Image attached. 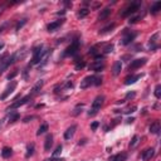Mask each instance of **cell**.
I'll list each match as a JSON object with an SVG mask.
<instances>
[{"mask_svg": "<svg viewBox=\"0 0 161 161\" xmlns=\"http://www.w3.org/2000/svg\"><path fill=\"white\" fill-rule=\"evenodd\" d=\"M141 6V1H135V3H131L130 5L127 6V8L125 9L124 11L121 13L122 17H128V15L134 14V13H136L138 10V8Z\"/></svg>", "mask_w": 161, "mask_h": 161, "instance_id": "cell-1", "label": "cell"}, {"mask_svg": "<svg viewBox=\"0 0 161 161\" xmlns=\"http://www.w3.org/2000/svg\"><path fill=\"white\" fill-rule=\"evenodd\" d=\"M136 38V33H134V31H127L125 30L124 33V37L121 38V44L122 45H127V44H130L132 40Z\"/></svg>", "mask_w": 161, "mask_h": 161, "instance_id": "cell-2", "label": "cell"}, {"mask_svg": "<svg viewBox=\"0 0 161 161\" xmlns=\"http://www.w3.org/2000/svg\"><path fill=\"white\" fill-rule=\"evenodd\" d=\"M146 62H147V58H138V59H135V61H132L131 64L128 65V71H134V69L141 68L144 64H146Z\"/></svg>", "mask_w": 161, "mask_h": 161, "instance_id": "cell-3", "label": "cell"}, {"mask_svg": "<svg viewBox=\"0 0 161 161\" xmlns=\"http://www.w3.org/2000/svg\"><path fill=\"white\" fill-rule=\"evenodd\" d=\"M78 48H79V40H78V39H75L74 42L72 43V44L68 47L67 49H65L64 54H65V55H74L75 53H77Z\"/></svg>", "mask_w": 161, "mask_h": 161, "instance_id": "cell-4", "label": "cell"}, {"mask_svg": "<svg viewBox=\"0 0 161 161\" xmlns=\"http://www.w3.org/2000/svg\"><path fill=\"white\" fill-rule=\"evenodd\" d=\"M15 87H17V82H15V81H13L11 83H10L8 87L5 88V91H4V92L1 93V96H0V100H1V101H4V100L6 98V97H9V96H10V94L13 93V91L15 90Z\"/></svg>", "mask_w": 161, "mask_h": 161, "instance_id": "cell-5", "label": "cell"}, {"mask_svg": "<svg viewBox=\"0 0 161 161\" xmlns=\"http://www.w3.org/2000/svg\"><path fill=\"white\" fill-rule=\"evenodd\" d=\"M10 64H11V63H10V55H9V54H5L1 59H0V74L4 73V71H5V69L8 68Z\"/></svg>", "mask_w": 161, "mask_h": 161, "instance_id": "cell-6", "label": "cell"}, {"mask_svg": "<svg viewBox=\"0 0 161 161\" xmlns=\"http://www.w3.org/2000/svg\"><path fill=\"white\" fill-rule=\"evenodd\" d=\"M30 98H31V94H28V96H25V97H23V98H20V101H17V102H14L10 107H9L8 110L18 108V107H20V106L25 105V103H28V102H29V100H30Z\"/></svg>", "mask_w": 161, "mask_h": 161, "instance_id": "cell-7", "label": "cell"}, {"mask_svg": "<svg viewBox=\"0 0 161 161\" xmlns=\"http://www.w3.org/2000/svg\"><path fill=\"white\" fill-rule=\"evenodd\" d=\"M93 79H94V75H87V77H84L83 81H81V88L82 90H86V88L91 87L93 84Z\"/></svg>", "mask_w": 161, "mask_h": 161, "instance_id": "cell-8", "label": "cell"}, {"mask_svg": "<svg viewBox=\"0 0 161 161\" xmlns=\"http://www.w3.org/2000/svg\"><path fill=\"white\" fill-rule=\"evenodd\" d=\"M103 101H105V97L103 96L96 97V100H94L93 103H92V110L93 111L98 112V110H101V107H102V105H103Z\"/></svg>", "mask_w": 161, "mask_h": 161, "instance_id": "cell-9", "label": "cell"}, {"mask_svg": "<svg viewBox=\"0 0 161 161\" xmlns=\"http://www.w3.org/2000/svg\"><path fill=\"white\" fill-rule=\"evenodd\" d=\"M64 23V20L63 19H61V20H57V21H53V23L48 24V27H47V29H48V31H57L61 28V25Z\"/></svg>", "mask_w": 161, "mask_h": 161, "instance_id": "cell-10", "label": "cell"}, {"mask_svg": "<svg viewBox=\"0 0 161 161\" xmlns=\"http://www.w3.org/2000/svg\"><path fill=\"white\" fill-rule=\"evenodd\" d=\"M105 68V64H103L102 61H94V63L90 65V69L91 71H94V72H101L102 69Z\"/></svg>", "mask_w": 161, "mask_h": 161, "instance_id": "cell-11", "label": "cell"}, {"mask_svg": "<svg viewBox=\"0 0 161 161\" xmlns=\"http://www.w3.org/2000/svg\"><path fill=\"white\" fill-rule=\"evenodd\" d=\"M75 130H77V126H75V125H72L71 127H68L67 131L64 132V138H65V140H71V138L74 136Z\"/></svg>", "mask_w": 161, "mask_h": 161, "instance_id": "cell-12", "label": "cell"}, {"mask_svg": "<svg viewBox=\"0 0 161 161\" xmlns=\"http://www.w3.org/2000/svg\"><path fill=\"white\" fill-rule=\"evenodd\" d=\"M154 155H155V150H154V149H147V150H145L142 152L141 157H142L144 161H149V160L152 159Z\"/></svg>", "mask_w": 161, "mask_h": 161, "instance_id": "cell-13", "label": "cell"}, {"mask_svg": "<svg viewBox=\"0 0 161 161\" xmlns=\"http://www.w3.org/2000/svg\"><path fill=\"white\" fill-rule=\"evenodd\" d=\"M53 146V135H47L45 137V141H44V150L45 151H49Z\"/></svg>", "mask_w": 161, "mask_h": 161, "instance_id": "cell-14", "label": "cell"}, {"mask_svg": "<svg viewBox=\"0 0 161 161\" xmlns=\"http://www.w3.org/2000/svg\"><path fill=\"white\" fill-rule=\"evenodd\" d=\"M142 77V74H134V75H128L127 78L125 79V84H132V83H135L136 81H138L140 78Z\"/></svg>", "mask_w": 161, "mask_h": 161, "instance_id": "cell-15", "label": "cell"}, {"mask_svg": "<svg viewBox=\"0 0 161 161\" xmlns=\"http://www.w3.org/2000/svg\"><path fill=\"white\" fill-rule=\"evenodd\" d=\"M127 159V154L122 152V154H118V155H113L108 159V161H126Z\"/></svg>", "mask_w": 161, "mask_h": 161, "instance_id": "cell-16", "label": "cell"}, {"mask_svg": "<svg viewBox=\"0 0 161 161\" xmlns=\"http://www.w3.org/2000/svg\"><path fill=\"white\" fill-rule=\"evenodd\" d=\"M121 71H122V63L117 61L113 64V68H112V74L113 75H118L120 73H121Z\"/></svg>", "mask_w": 161, "mask_h": 161, "instance_id": "cell-17", "label": "cell"}, {"mask_svg": "<svg viewBox=\"0 0 161 161\" xmlns=\"http://www.w3.org/2000/svg\"><path fill=\"white\" fill-rule=\"evenodd\" d=\"M43 84H44V81H42V79H40V81H38L37 82V83L35 84H34V87L33 88H31V96H33V94H37L38 92H39V91L40 90H42V87H43Z\"/></svg>", "mask_w": 161, "mask_h": 161, "instance_id": "cell-18", "label": "cell"}, {"mask_svg": "<svg viewBox=\"0 0 161 161\" xmlns=\"http://www.w3.org/2000/svg\"><path fill=\"white\" fill-rule=\"evenodd\" d=\"M112 13V10L110 8H106V9H103V10H101L100 13V15H98V19L100 20H105V19L108 18V15Z\"/></svg>", "mask_w": 161, "mask_h": 161, "instance_id": "cell-19", "label": "cell"}, {"mask_svg": "<svg viewBox=\"0 0 161 161\" xmlns=\"http://www.w3.org/2000/svg\"><path fill=\"white\" fill-rule=\"evenodd\" d=\"M160 128H161L160 122L159 121H155L154 124H151V126H150V132H151V134H159Z\"/></svg>", "mask_w": 161, "mask_h": 161, "instance_id": "cell-20", "label": "cell"}, {"mask_svg": "<svg viewBox=\"0 0 161 161\" xmlns=\"http://www.w3.org/2000/svg\"><path fill=\"white\" fill-rule=\"evenodd\" d=\"M159 38V33H156L155 35H154L152 38H150V49L154 50L157 48V44H156V39Z\"/></svg>", "mask_w": 161, "mask_h": 161, "instance_id": "cell-21", "label": "cell"}, {"mask_svg": "<svg viewBox=\"0 0 161 161\" xmlns=\"http://www.w3.org/2000/svg\"><path fill=\"white\" fill-rule=\"evenodd\" d=\"M11 154H13V150L10 147H4V149L1 150V156L4 157V159H9V157L11 156Z\"/></svg>", "mask_w": 161, "mask_h": 161, "instance_id": "cell-22", "label": "cell"}, {"mask_svg": "<svg viewBox=\"0 0 161 161\" xmlns=\"http://www.w3.org/2000/svg\"><path fill=\"white\" fill-rule=\"evenodd\" d=\"M161 10V1H156L155 4H154L152 6H151V14H157Z\"/></svg>", "mask_w": 161, "mask_h": 161, "instance_id": "cell-23", "label": "cell"}, {"mask_svg": "<svg viewBox=\"0 0 161 161\" xmlns=\"http://www.w3.org/2000/svg\"><path fill=\"white\" fill-rule=\"evenodd\" d=\"M20 118V115H19L18 112H11L10 115H9V124H13V122H15V121H18V120Z\"/></svg>", "mask_w": 161, "mask_h": 161, "instance_id": "cell-24", "label": "cell"}, {"mask_svg": "<svg viewBox=\"0 0 161 161\" xmlns=\"http://www.w3.org/2000/svg\"><path fill=\"white\" fill-rule=\"evenodd\" d=\"M47 131H48V124H43V125L40 126L39 128H38V131H37V135H38V136H40V135L45 134Z\"/></svg>", "mask_w": 161, "mask_h": 161, "instance_id": "cell-25", "label": "cell"}, {"mask_svg": "<svg viewBox=\"0 0 161 161\" xmlns=\"http://www.w3.org/2000/svg\"><path fill=\"white\" fill-rule=\"evenodd\" d=\"M33 154H34V144H30L29 146L27 147V154H25V157H27V159H29L30 156H33Z\"/></svg>", "mask_w": 161, "mask_h": 161, "instance_id": "cell-26", "label": "cell"}, {"mask_svg": "<svg viewBox=\"0 0 161 161\" xmlns=\"http://www.w3.org/2000/svg\"><path fill=\"white\" fill-rule=\"evenodd\" d=\"M138 141H140V137H138L137 135L132 137V140H131V142H130V149H134V147L138 144Z\"/></svg>", "mask_w": 161, "mask_h": 161, "instance_id": "cell-27", "label": "cell"}, {"mask_svg": "<svg viewBox=\"0 0 161 161\" xmlns=\"http://www.w3.org/2000/svg\"><path fill=\"white\" fill-rule=\"evenodd\" d=\"M142 17H144L142 14H138V15H136V17H132V18H130L128 23H130V24H132V23H137L138 20H141V19H142Z\"/></svg>", "mask_w": 161, "mask_h": 161, "instance_id": "cell-28", "label": "cell"}, {"mask_svg": "<svg viewBox=\"0 0 161 161\" xmlns=\"http://www.w3.org/2000/svg\"><path fill=\"white\" fill-rule=\"evenodd\" d=\"M113 28H115V23H112V24H110V25H107V27H105L102 30L100 31V34H105V33H107V31L112 30Z\"/></svg>", "mask_w": 161, "mask_h": 161, "instance_id": "cell-29", "label": "cell"}, {"mask_svg": "<svg viewBox=\"0 0 161 161\" xmlns=\"http://www.w3.org/2000/svg\"><path fill=\"white\" fill-rule=\"evenodd\" d=\"M101 84H102V77L101 75H94L93 86H101Z\"/></svg>", "mask_w": 161, "mask_h": 161, "instance_id": "cell-30", "label": "cell"}, {"mask_svg": "<svg viewBox=\"0 0 161 161\" xmlns=\"http://www.w3.org/2000/svg\"><path fill=\"white\" fill-rule=\"evenodd\" d=\"M90 14V10L88 9H81L79 13H78V18H84V17H87V15Z\"/></svg>", "mask_w": 161, "mask_h": 161, "instance_id": "cell-31", "label": "cell"}, {"mask_svg": "<svg viewBox=\"0 0 161 161\" xmlns=\"http://www.w3.org/2000/svg\"><path fill=\"white\" fill-rule=\"evenodd\" d=\"M62 149H63V147H62V145H59V146H57L55 151H54V152H53V155H52V157H53V159H55L57 156H59V155H61V154H62Z\"/></svg>", "mask_w": 161, "mask_h": 161, "instance_id": "cell-32", "label": "cell"}, {"mask_svg": "<svg viewBox=\"0 0 161 161\" xmlns=\"http://www.w3.org/2000/svg\"><path fill=\"white\" fill-rule=\"evenodd\" d=\"M155 97L157 100H160L161 98V84H157V86L155 87Z\"/></svg>", "mask_w": 161, "mask_h": 161, "instance_id": "cell-33", "label": "cell"}, {"mask_svg": "<svg viewBox=\"0 0 161 161\" xmlns=\"http://www.w3.org/2000/svg\"><path fill=\"white\" fill-rule=\"evenodd\" d=\"M112 50H113V44H107V45H105V48H103V53L108 54V53H111Z\"/></svg>", "mask_w": 161, "mask_h": 161, "instance_id": "cell-34", "label": "cell"}, {"mask_svg": "<svg viewBox=\"0 0 161 161\" xmlns=\"http://www.w3.org/2000/svg\"><path fill=\"white\" fill-rule=\"evenodd\" d=\"M84 65H86V63L84 62H78L77 64H75V71H79V69H82Z\"/></svg>", "mask_w": 161, "mask_h": 161, "instance_id": "cell-35", "label": "cell"}, {"mask_svg": "<svg viewBox=\"0 0 161 161\" xmlns=\"http://www.w3.org/2000/svg\"><path fill=\"white\" fill-rule=\"evenodd\" d=\"M18 73H19V71H18V69H15L14 72H11V73L8 75V79H9V81H10V79H13V78L15 77V75H18Z\"/></svg>", "mask_w": 161, "mask_h": 161, "instance_id": "cell-36", "label": "cell"}, {"mask_svg": "<svg viewBox=\"0 0 161 161\" xmlns=\"http://www.w3.org/2000/svg\"><path fill=\"white\" fill-rule=\"evenodd\" d=\"M98 126H100V122L94 121V122H92V125H91V128H92L93 131H96L97 128H98Z\"/></svg>", "mask_w": 161, "mask_h": 161, "instance_id": "cell-37", "label": "cell"}, {"mask_svg": "<svg viewBox=\"0 0 161 161\" xmlns=\"http://www.w3.org/2000/svg\"><path fill=\"white\" fill-rule=\"evenodd\" d=\"M135 96H136V93H135V92H128L127 94H126V98H125V101H126V100H130V98H134Z\"/></svg>", "mask_w": 161, "mask_h": 161, "instance_id": "cell-38", "label": "cell"}, {"mask_svg": "<svg viewBox=\"0 0 161 161\" xmlns=\"http://www.w3.org/2000/svg\"><path fill=\"white\" fill-rule=\"evenodd\" d=\"M25 23H27V20H25V19H23V20H21V21H19V23L17 24V30H19V29H20V28L23 27V25H24Z\"/></svg>", "mask_w": 161, "mask_h": 161, "instance_id": "cell-39", "label": "cell"}, {"mask_svg": "<svg viewBox=\"0 0 161 161\" xmlns=\"http://www.w3.org/2000/svg\"><path fill=\"white\" fill-rule=\"evenodd\" d=\"M137 110V107L136 106H132V107H130V108L127 110V111H126V113H132V112H135Z\"/></svg>", "mask_w": 161, "mask_h": 161, "instance_id": "cell-40", "label": "cell"}, {"mask_svg": "<svg viewBox=\"0 0 161 161\" xmlns=\"http://www.w3.org/2000/svg\"><path fill=\"white\" fill-rule=\"evenodd\" d=\"M79 106H81V105H78V106H77V108H75V110H74V112H73V115H74V116H77V115H79V113L82 112V108L79 110Z\"/></svg>", "mask_w": 161, "mask_h": 161, "instance_id": "cell-41", "label": "cell"}, {"mask_svg": "<svg viewBox=\"0 0 161 161\" xmlns=\"http://www.w3.org/2000/svg\"><path fill=\"white\" fill-rule=\"evenodd\" d=\"M33 118H35V117H34V116H30V117L28 116V117H25V118H24V121H23V122H29L30 120H33Z\"/></svg>", "mask_w": 161, "mask_h": 161, "instance_id": "cell-42", "label": "cell"}, {"mask_svg": "<svg viewBox=\"0 0 161 161\" xmlns=\"http://www.w3.org/2000/svg\"><path fill=\"white\" fill-rule=\"evenodd\" d=\"M134 121H135V118H132V117H131V118H128V120H127V124H132Z\"/></svg>", "mask_w": 161, "mask_h": 161, "instance_id": "cell-43", "label": "cell"}, {"mask_svg": "<svg viewBox=\"0 0 161 161\" xmlns=\"http://www.w3.org/2000/svg\"><path fill=\"white\" fill-rule=\"evenodd\" d=\"M3 48H4V43H0V50H1Z\"/></svg>", "mask_w": 161, "mask_h": 161, "instance_id": "cell-44", "label": "cell"}]
</instances>
